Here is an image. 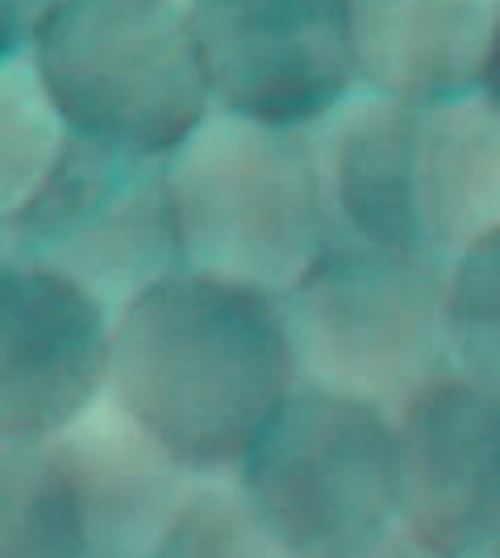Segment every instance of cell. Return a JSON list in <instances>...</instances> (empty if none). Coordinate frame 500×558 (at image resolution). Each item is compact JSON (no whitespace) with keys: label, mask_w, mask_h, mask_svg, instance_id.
<instances>
[{"label":"cell","mask_w":500,"mask_h":558,"mask_svg":"<svg viewBox=\"0 0 500 558\" xmlns=\"http://www.w3.org/2000/svg\"><path fill=\"white\" fill-rule=\"evenodd\" d=\"M292 392L276 296L180 267L113 313L105 400L200 480L230 475Z\"/></svg>","instance_id":"cell-1"},{"label":"cell","mask_w":500,"mask_h":558,"mask_svg":"<svg viewBox=\"0 0 500 558\" xmlns=\"http://www.w3.org/2000/svg\"><path fill=\"white\" fill-rule=\"evenodd\" d=\"M333 238L454 263L500 230V105L358 88L305 130Z\"/></svg>","instance_id":"cell-2"},{"label":"cell","mask_w":500,"mask_h":558,"mask_svg":"<svg viewBox=\"0 0 500 558\" xmlns=\"http://www.w3.org/2000/svg\"><path fill=\"white\" fill-rule=\"evenodd\" d=\"M180 267L263 296L292 292L333 226L305 130L209 109L163 159Z\"/></svg>","instance_id":"cell-3"},{"label":"cell","mask_w":500,"mask_h":558,"mask_svg":"<svg viewBox=\"0 0 500 558\" xmlns=\"http://www.w3.org/2000/svg\"><path fill=\"white\" fill-rule=\"evenodd\" d=\"M451 263L333 238L280 296L296 388L346 396L397 421L451 367Z\"/></svg>","instance_id":"cell-4"},{"label":"cell","mask_w":500,"mask_h":558,"mask_svg":"<svg viewBox=\"0 0 500 558\" xmlns=\"http://www.w3.org/2000/svg\"><path fill=\"white\" fill-rule=\"evenodd\" d=\"M196 484L100 396L50 438H0V558H146Z\"/></svg>","instance_id":"cell-5"},{"label":"cell","mask_w":500,"mask_h":558,"mask_svg":"<svg viewBox=\"0 0 500 558\" xmlns=\"http://www.w3.org/2000/svg\"><path fill=\"white\" fill-rule=\"evenodd\" d=\"M29 63L72 138L150 159L214 109L180 0H54Z\"/></svg>","instance_id":"cell-6"},{"label":"cell","mask_w":500,"mask_h":558,"mask_svg":"<svg viewBox=\"0 0 500 558\" xmlns=\"http://www.w3.org/2000/svg\"><path fill=\"white\" fill-rule=\"evenodd\" d=\"M0 258L68 279L113 317L180 271L163 159L68 134L38 192L0 226Z\"/></svg>","instance_id":"cell-7"},{"label":"cell","mask_w":500,"mask_h":558,"mask_svg":"<svg viewBox=\"0 0 500 558\" xmlns=\"http://www.w3.org/2000/svg\"><path fill=\"white\" fill-rule=\"evenodd\" d=\"M234 480L296 558H333L397 525V425L346 396L296 388Z\"/></svg>","instance_id":"cell-8"},{"label":"cell","mask_w":500,"mask_h":558,"mask_svg":"<svg viewBox=\"0 0 500 558\" xmlns=\"http://www.w3.org/2000/svg\"><path fill=\"white\" fill-rule=\"evenodd\" d=\"M214 109L309 130L358 93L346 0H180Z\"/></svg>","instance_id":"cell-9"},{"label":"cell","mask_w":500,"mask_h":558,"mask_svg":"<svg viewBox=\"0 0 500 558\" xmlns=\"http://www.w3.org/2000/svg\"><path fill=\"white\" fill-rule=\"evenodd\" d=\"M392 425L397 525L447 558L500 555V396L447 372Z\"/></svg>","instance_id":"cell-10"},{"label":"cell","mask_w":500,"mask_h":558,"mask_svg":"<svg viewBox=\"0 0 500 558\" xmlns=\"http://www.w3.org/2000/svg\"><path fill=\"white\" fill-rule=\"evenodd\" d=\"M113 317L68 279L0 258V438H50L105 396Z\"/></svg>","instance_id":"cell-11"},{"label":"cell","mask_w":500,"mask_h":558,"mask_svg":"<svg viewBox=\"0 0 500 558\" xmlns=\"http://www.w3.org/2000/svg\"><path fill=\"white\" fill-rule=\"evenodd\" d=\"M500 0H346L358 88L447 100L479 88Z\"/></svg>","instance_id":"cell-12"},{"label":"cell","mask_w":500,"mask_h":558,"mask_svg":"<svg viewBox=\"0 0 500 558\" xmlns=\"http://www.w3.org/2000/svg\"><path fill=\"white\" fill-rule=\"evenodd\" d=\"M63 146L68 125L54 113L29 50L0 59V226L38 192Z\"/></svg>","instance_id":"cell-13"},{"label":"cell","mask_w":500,"mask_h":558,"mask_svg":"<svg viewBox=\"0 0 500 558\" xmlns=\"http://www.w3.org/2000/svg\"><path fill=\"white\" fill-rule=\"evenodd\" d=\"M146 558H296L259 509L246 500L234 471L200 480L188 505L171 517Z\"/></svg>","instance_id":"cell-14"},{"label":"cell","mask_w":500,"mask_h":558,"mask_svg":"<svg viewBox=\"0 0 500 558\" xmlns=\"http://www.w3.org/2000/svg\"><path fill=\"white\" fill-rule=\"evenodd\" d=\"M447 326L454 372L500 396V230L484 233L451 263Z\"/></svg>","instance_id":"cell-15"},{"label":"cell","mask_w":500,"mask_h":558,"mask_svg":"<svg viewBox=\"0 0 500 558\" xmlns=\"http://www.w3.org/2000/svg\"><path fill=\"white\" fill-rule=\"evenodd\" d=\"M54 0H0V59L25 54Z\"/></svg>","instance_id":"cell-16"},{"label":"cell","mask_w":500,"mask_h":558,"mask_svg":"<svg viewBox=\"0 0 500 558\" xmlns=\"http://www.w3.org/2000/svg\"><path fill=\"white\" fill-rule=\"evenodd\" d=\"M333 558H447V555H438L434 546L417 542V537L408 534V530H401V525H388V530L363 537L351 550H342V555H333Z\"/></svg>","instance_id":"cell-17"},{"label":"cell","mask_w":500,"mask_h":558,"mask_svg":"<svg viewBox=\"0 0 500 558\" xmlns=\"http://www.w3.org/2000/svg\"><path fill=\"white\" fill-rule=\"evenodd\" d=\"M479 93L500 105V22L492 34V47H488V59H484V71H479Z\"/></svg>","instance_id":"cell-18"},{"label":"cell","mask_w":500,"mask_h":558,"mask_svg":"<svg viewBox=\"0 0 500 558\" xmlns=\"http://www.w3.org/2000/svg\"><path fill=\"white\" fill-rule=\"evenodd\" d=\"M492 558H500V555H492Z\"/></svg>","instance_id":"cell-19"}]
</instances>
